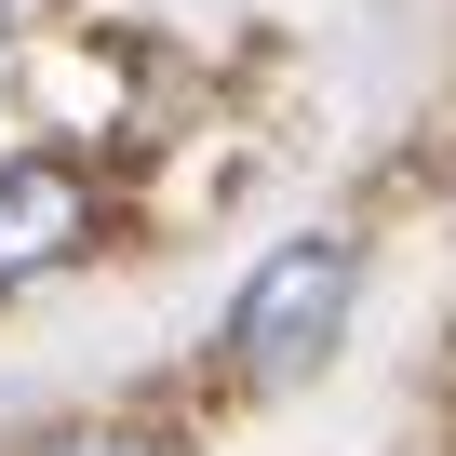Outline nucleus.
<instances>
[{
    "label": "nucleus",
    "mask_w": 456,
    "mask_h": 456,
    "mask_svg": "<svg viewBox=\"0 0 456 456\" xmlns=\"http://www.w3.org/2000/svg\"><path fill=\"white\" fill-rule=\"evenodd\" d=\"M349 296H362V256L336 242V228L282 242V256H269L242 296H228V362H242V376H309V362L336 349Z\"/></svg>",
    "instance_id": "f257e3e1"
},
{
    "label": "nucleus",
    "mask_w": 456,
    "mask_h": 456,
    "mask_svg": "<svg viewBox=\"0 0 456 456\" xmlns=\"http://www.w3.org/2000/svg\"><path fill=\"white\" fill-rule=\"evenodd\" d=\"M81 228H94V188H81V161H0V282L54 269Z\"/></svg>",
    "instance_id": "f03ea898"
},
{
    "label": "nucleus",
    "mask_w": 456,
    "mask_h": 456,
    "mask_svg": "<svg viewBox=\"0 0 456 456\" xmlns=\"http://www.w3.org/2000/svg\"><path fill=\"white\" fill-rule=\"evenodd\" d=\"M54 456H175L161 429H81V443H54Z\"/></svg>",
    "instance_id": "7ed1b4c3"
}]
</instances>
